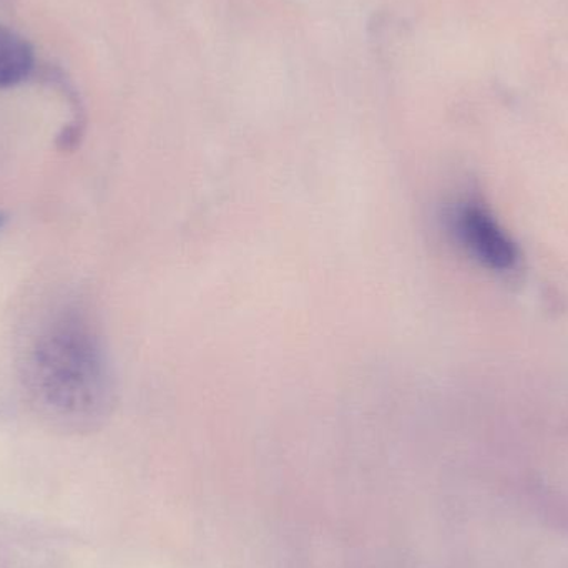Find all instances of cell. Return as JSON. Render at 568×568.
Returning <instances> with one entry per match:
<instances>
[{
    "label": "cell",
    "mask_w": 568,
    "mask_h": 568,
    "mask_svg": "<svg viewBox=\"0 0 568 568\" xmlns=\"http://www.w3.org/2000/svg\"><path fill=\"white\" fill-rule=\"evenodd\" d=\"M22 379L37 413L60 429H93L115 403L102 337L77 310L62 311L40 327L27 347Z\"/></svg>",
    "instance_id": "obj_1"
},
{
    "label": "cell",
    "mask_w": 568,
    "mask_h": 568,
    "mask_svg": "<svg viewBox=\"0 0 568 568\" xmlns=\"http://www.w3.org/2000/svg\"><path fill=\"white\" fill-rule=\"evenodd\" d=\"M449 225L457 242L477 262L496 272L513 268L516 245L483 206L460 203L450 212Z\"/></svg>",
    "instance_id": "obj_2"
},
{
    "label": "cell",
    "mask_w": 568,
    "mask_h": 568,
    "mask_svg": "<svg viewBox=\"0 0 568 568\" xmlns=\"http://www.w3.org/2000/svg\"><path fill=\"white\" fill-rule=\"evenodd\" d=\"M36 65L32 45L16 30L0 23V89L19 85Z\"/></svg>",
    "instance_id": "obj_3"
},
{
    "label": "cell",
    "mask_w": 568,
    "mask_h": 568,
    "mask_svg": "<svg viewBox=\"0 0 568 568\" xmlns=\"http://www.w3.org/2000/svg\"><path fill=\"white\" fill-rule=\"evenodd\" d=\"M3 223H6V215H3V213H0V229H2Z\"/></svg>",
    "instance_id": "obj_4"
}]
</instances>
